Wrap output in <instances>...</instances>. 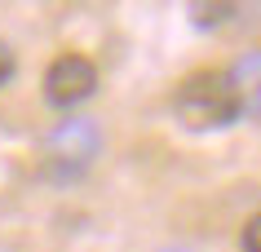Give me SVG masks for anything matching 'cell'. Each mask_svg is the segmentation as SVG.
<instances>
[{"label": "cell", "instance_id": "cell-1", "mask_svg": "<svg viewBox=\"0 0 261 252\" xmlns=\"http://www.w3.org/2000/svg\"><path fill=\"white\" fill-rule=\"evenodd\" d=\"M173 115L195 133H213L239 120V102L226 71H191L173 93Z\"/></svg>", "mask_w": 261, "mask_h": 252}, {"label": "cell", "instance_id": "cell-3", "mask_svg": "<svg viewBox=\"0 0 261 252\" xmlns=\"http://www.w3.org/2000/svg\"><path fill=\"white\" fill-rule=\"evenodd\" d=\"M93 93H97V67L84 53H62L49 62V71H44V98H49V106L71 111V106L89 102Z\"/></svg>", "mask_w": 261, "mask_h": 252}, {"label": "cell", "instance_id": "cell-8", "mask_svg": "<svg viewBox=\"0 0 261 252\" xmlns=\"http://www.w3.org/2000/svg\"><path fill=\"white\" fill-rule=\"evenodd\" d=\"M168 252H186V248H168Z\"/></svg>", "mask_w": 261, "mask_h": 252}, {"label": "cell", "instance_id": "cell-7", "mask_svg": "<svg viewBox=\"0 0 261 252\" xmlns=\"http://www.w3.org/2000/svg\"><path fill=\"white\" fill-rule=\"evenodd\" d=\"M14 71H18V58H14V49H9V44L0 40V89L14 80Z\"/></svg>", "mask_w": 261, "mask_h": 252}, {"label": "cell", "instance_id": "cell-5", "mask_svg": "<svg viewBox=\"0 0 261 252\" xmlns=\"http://www.w3.org/2000/svg\"><path fill=\"white\" fill-rule=\"evenodd\" d=\"M239 252H261V212L244 221V230H239Z\"/></svg>", "mask_w": 261, "mask_h": 252}, {"label": "cell", "instance_id": "cell-4", "mask_svg": "<svg viewBox=\"0 0 261 252\" xmlns=\"http://www.w3.org/2000/svg\"><path fill=\"white\" fill-rule=\"evenodd\" d=\"M226 80H230V89H234L239 115H248V120H261V49L244 53L230 71H226Z\"/></svg>", "mask_w": 261, "mask_h": 252}, {"label": "cell", "instance_id": "cell-6", "mask_svg": "<svg viewBox=\"0 0 261 252\" xmlns=\"http://www.w3.org/2000/svg\"><path fill=\"white\" fill-rule=\"evenodd\" d=\"M221 14H234V5H195V22L199 27H217Z\"/></svg>", "mask_w": 261, "mask_h": 252}, {"label": "cell", "instance_id": "cell-2", "mask_svg": "<svg viewBox=\"0 0 261 252\" xmlns=\"http://www.w3.org/2000/svg\"><path fill=\"white\" fill-rule=\"evenodd\" d=\"M97 155H102V133H97V124L84 120V115H75V120H62V124L44 137L40 168H44L49 182L67 186V182H80L84 173L93 168Z\"/></svg>", "mask_w": 261, "mask_h": 252}]
</instances>
